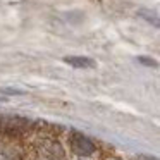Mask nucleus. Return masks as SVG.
Listing matches in <instances>:
<instances>
[{
	"instance_id": "nucleus-1",
	"label": "nucleus",
	"mask_w": 160,
	"mask_h": 160,
	"mask_svg": "<svg viewBox=\"0 0 160 160\" xmlns=\"http://www.w3.org/2000/svg\"><path fill=\"white\" fill-rule=\"evenodd\" d=\"M71 148L78 155H91L95 152V145L86 136L79 134V132H74L72 134V138H71Z\"/></svg>"
},
{
	"instance_id": "nucleus-2",
	"label": "nucleus",
	"mask_w": 160,
	"mask_h": 160,
	"mask_svg": "<svg viewBox=\"0 0 160 160\" xmlns=\"http://www.w3.org/2000/svg\"><path fill=\"white\" fill-rule=\"evenodd\" d=\"M66 60L69 66L76 67V69H88V67H93L95 62L91 59H88V57H66Z\"/></svg>"
}]
</instances>
